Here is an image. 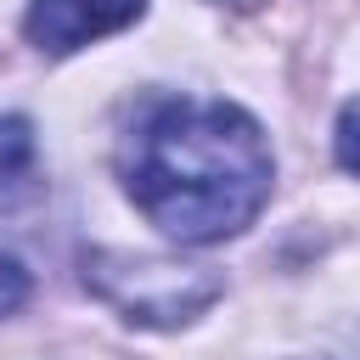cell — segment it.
<instances>
[{
    "instance_id": "cell-3",
    "label": "cell",
    "mask_w": 360,
    "mask_h": 360,
    "mask_svg": "<svg viewBox=\"0 0 360 360\" xmlns=\"http://www.w3.org/2000/svg\"><path fill=\"white\" fill-rule=\"evenodd\" d=\"M141 17V0H34L28 6V39L39 51H79L124 22Z\"/></svg>"
},
{
    "instance_id": "cell-1",
    "label": "cell",
    "mask_w": 360,
    "mask_h": 360,
    "mask_svg": "<svg viewBox=\"0 0 360 360\" xmlns=\"http://www.w3.org/2000/svg\"><path fill=\"white\" fill-rule=\"evenodd\" d=\"M124 186L174 242H219L270 197V146L231 101H158L124 135Z\"/></svg>"
},
{
    "instance_id": "cell-5",
    "label": "cell",
    "mask_w": 360,
    "mask_h": 360,
    "mask_svg": "<svg viewBox=\"0 0 360 360\" xmlns=\"http://www.w3.org/2000/svg\"><path fill=\"white\" fill-rule=\"evenodd\" d=\"M22 298H28V270H22L17 259L0 253V315H11Z\"/></svg>"
},
{
    "instance_id": "cell-4",
    "label": "cell",
    "mask_w": 360,
    "mask_h": 360,
    "mask_svg": "<svg viewBox=\"0 0 360 360\" xmlns=\"http://www.w3.org/2000/svg\"><path fill=\"white\" fill-rule=\"evenodd\" d=\"M28 163H34V135H28V124H22V118H0V180L28 174Z\"/></svg>"
},
{
    "instance_id": "cell-2",
    "label": "cell",
    "mask_w": 360,
    "mask_h": 360,
    "mask_svg": "<svg viewBox=\"0 0 360 360\" xmlns=\"http://www.w3.org/2000/svg\"><path fill=\"white\" fill-rule=\"evenodd\" d=\"M90 287L107 304H118L129 321H152V326L186 321L219 292L214 276L163 259H90Z\"/></svg>"
},
{
    "instance_id": "cell-6",
    "label": "cell",
    "mask_w": 360,
    "mask_h": 360,
    "mask_svg": "<svg viewBox=\"0 0 360 360\" xmlns=\"http://www.w3.org/2000/svg\"><path fill=\"white\" fill-rule=\"evenodd\" d=\"M231 6H259V0H231Z\"/></svg>"
}]
</instances>
